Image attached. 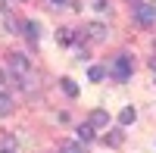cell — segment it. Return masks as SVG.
Masks as SVG:
<instances>
[{
    "label": "cell",
    "mask_w": 156,
    "mask_h": 153,
    "mask_svg": "<svg viewBox=\"0 0 156 153\" xmlns=\"http://www.w3.org/2000/svg\"><path fill=\"white\" fill-rule=\"evenodd\" d=\"M6 69L16 75V78H22L25 84H28V72H31V59L19 53V50H12V53H6Z\"/></svg>",
    "instance_id": "obj_1"
},
{
    "label": "cell",
    "mask_w": 156,
    "mask_h": 153,
    "mask_svg": "<svg viewBox=\"0 0 156 153\" xmlns=\"http://www.w3.org/2000/svg\"><path fill=\"white\" fill-rule=\"evenodd\" d=\"M131 56H128V53H119V56H115L112 59V66H109V75H112V78L115 81H128V78H131Z\"/></svg>",
    "instance_id": "obj_2"
},
{
    "label": "cell",
    "mask_w": 156,
    "mask_h": 153,
    "mask_svg": "<svg viewBox=\"0 0 156 153\" xmlns=\"http://www.w3.org/2000/svg\"><path fill=\"white\" fill-rule=\"evenodd\" d=\"M134 16H137L140 25H153V22H156V3H153V6H150V3L134 6Z\"/></svg>",
    "instance_id": "obj_3"
},
{
    "label": "cell",
    "mask_w": 156,
    "mask_h": 153,
    "mask_svg": "<svg viewBox=\"0 0 156 153\" xmlns=\"http://www.w3.org/2000/svg\"><path fill=\"white\" fill-rule=\"evenodd\" d=\"M87 125H90V128H106V125H109V112L106 109H94V112H90V119H87Z\"/></svg>",
    "instance_id": "obj_4"
},
{
    "label": "cell",
    "mask_w": 156,
    "mask_h": 153,
    "mask_svg": "<svg viewBox=\"0 0 156 153\" xmlns=\"http://www.w3.org/2000/svg\"><path fill=\"white\" fill-rule=\"evenodd\" d=\"M75 134H78V144H90L94 141V128H90V125H78Z\"/></svg>",
    "instance_id": "obj_5"
},
{
    "label": "cell",
    "mask_w": 156,
    "mask_h": 153,
    "mask_svg": "<svg viewBox=\"0 0 156 153\" xmlns=\"http://www.w3.org/2000/svg\"><path fill=\"white\" fill-rule=\"evenodd\" d=\"M87 34L94 37V41H103V37H106V25H103V22H90L87 25Z\"/></svg>",
    "instance_id": "obj_6"
},
{
    "label": "cell",
    "mask_w": 156,
    "mask_h": 153,
    "mask_svg": "<svg viewBox=\"0 0 156 153\" xmlns=\"http://www.w3.org/2000/svg\"><path fill=\"white\" fill-rule=\"evenodd\" d=\"M22 28H25V37H28L31 44H37V34H41V25H37V22H25Z\"/></svg>",
    "instance_id": "obj_7"
},
{
    "label": "cell",
    "mask_w": 156,
    "mask_h": 153,
    "mask_svg": "<svg viewBox=\"0 0 156 153\" xmlns=\"http://www.w3.org/2000/svg\"><path fill=\"white\" fill-rule=\"evenodd\" d=\"M0 25H3V28H6L9 34H16V31H19V22H16V19H12V16H9V12H6V16H3V9H0Z\"/></svg>",
    "instance_id": "obj_8"
},
{
    "label": "cell",
    "mask_w": 156,
    "mask_h": 153,
    "mask_svg": "<svg viewBox=\"0 0 156 153\" xmlns=\"http://www.w3.org/2000/svg\"><path fill=\"white\" fill-rule=\"evenodd\" d=\"M106 72H109L106 66H90V69H87V78H90V81H103V78H106Z\"/></svg>",
    "instance_id": "obj_9"
},
{
    "label": "cell",
    "mask_w": 156,
    "mask_h": 153,
    "mask_svg": "<svg viewBox=\"0 0 156 153\" xmlns=\"http://www.w3.org/2000/svg\"><path fill=\"white\" fill-rule=\"evenodd\" d=\"M134 119H137V109H134V106H125V109L119 112V122H122V125H131Z\"/></svg>",
    "instance_id": "obj_10"
},
{
    "label": "cell",
    "mask_w": 156,
    "mask_h": 153,
    "mask_svg": "<svg viewBox=\"0 0 156 153\" xmlns=\"http://www.w3.org/2000/svg\"><path fill=\"white\" fill-rule=\"evenodd\" d=\"M59 84H62V91H66L69 97H78V84L72 78H59Z\"/></svg>",
    "instance_id": "obj_11"
},
{
    "label": "cell",
    "mask_w": 156,
    "mask_h": 153,
    "mask_svg": "<svg viewBox=\"0 0 156 153\" xmlns=\"http://www.w3.org/2000/svg\"><path fill=\"white\" fill-rule=\"evenodd\" d=\"M59 153H81V144H78V141H62Z\"/></svg>",
    "instance_id": "obj_12"
},
{
    "label": "cell",
    "mask_w": 156,
    "mask_h": 153,
    "mask_svg": "<svg viewBox=\"0 0 156 153\" xmlns=\"http://www.w3.org/2000/svg\"><path fill=\"white\" fill-rule=\"evenodd\" d=\"M0 112H9V94L0 91Z\"/></svg>",
    "instance_id": "obj_13"
},
{
    "label": "cell",
    "mask_w": 156,
    "mask_h": 153,
    "mask_svg": "<svg viewBox=\"0 0 156 153\" xmlns=\"http://www.w3.org/2000/svg\"><path fill=\"white\" fill-rule=\"evenodd\" d=\"M59 41L62 44H72V28H59Z\"/></svg>",
    "instance_id": "obj_14"
},
{
    "label": "cell",
    "mask_w": 156,
    "mask_h": 153,
    "mask_svg": "<svg viewBox=\"0 0 156 153\" xmlns=\"http://www.w3.org/2000/svg\"><path fill=\"white\" fill-rule=\"evenodd\" d=\"M90 3H94V9H97V12H106V6H109V0H90Z\"/></svg>",
    "instance_id": "obj_15"
},
{
    "label": "cell",
    "mask_w": 156,
    "mask_h": 153,
    "mask_svg": "<svg viewBox=\"0 0 156 153\" xmlns=\"http://www.w3.org/2000/svg\"><path fill=\"white\" fill-rule=\"evenodd\" d=\"M106 144H112V147H119V144H122V131H115V134H109V137H106Z\"/></svg>",
    "instance_id": "obj_16"
},
{
    "label": "cell",
    "mask_w": 156,
    "mask_h": 153,
    "mask_svg": "<svg viewBox=\"0 0 156 153\" xmlns=\"http://www.w3.org/2000/svg\"><path fill=\"white\" fill-rule=\"evenodd\" d=\"M0 153H16V141H6V144H3V150H0Z\"/></svg>",
    "instance_id": "obj_17"
},
{
    "label": "cell",
    "mask_w": 156,
    "mask_h": 153,
    "mask_svg": "<svg viewBox=\"0 0 156 153\" xmlns=\"http://www.w3.org/2000/svg\"><path fill=\"white\" fill-rule=\"evenodd\" d=\"M150 69H153V78H156V56L150 59Z\"/></svg>",
    "instance_id": "obj_18"
},
{
    "label": "cell",
    "mask_w": 156,
    "mask_h": 153,
    "mask_svg": "<svg viewBox=\"0 0 156 153\" xmlns=\"http://www.w3.org/2000/svg\"><path fill=\"white\" fill-rule=\"evenodd\" d=\"M50 3H53V6H62V3H66V0H50Z\"/></svg>",
    "instance_id": "obj_19"
}]
</instances>
